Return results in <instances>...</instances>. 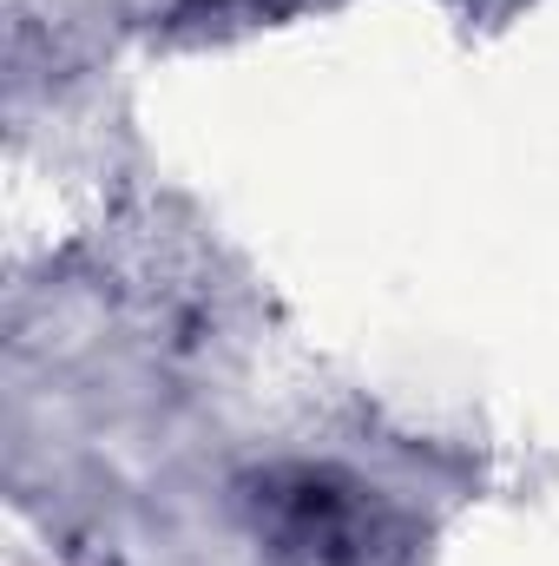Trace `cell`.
<instances>
[{
  "label": "cell",
  "instance_id": "cell-1",
  "mask_svg": "<svg viewBox=\"0 0 559 566\" xmlns=\"http://www.w3.org/2000/svg\"><path fill=\"white\" fill-rule=\"evenodd\" d=\"M251 534L277 566H409V514L329 461H283L244 481Z\"/></svg>",
  "mask_w": 559,
  "mask_h": 566
}]
</instances>
